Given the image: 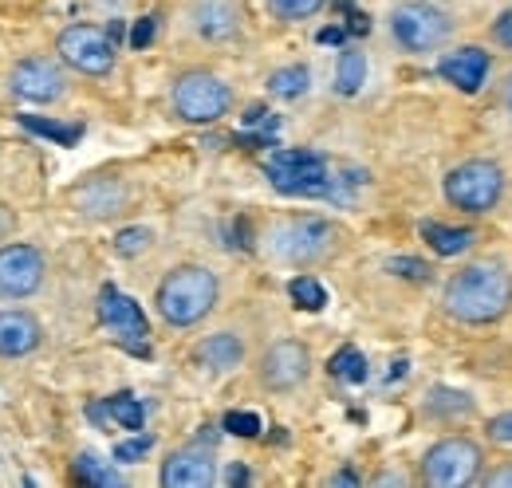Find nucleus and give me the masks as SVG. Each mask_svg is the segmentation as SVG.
Segmentation results:
<instances>
[{
    "label": "nucleus",
    "instance_id": "aec40b11",
    "mask_svg": "<svg viewBox=\"0 0 512 488\" xmlns=\"http://www.w3.org/2000/svg\"><path fill=\"white\" fill-rule=\"evenodd\" d=\"M367 83V56L359 48H343L335 63V91L339 95H359V87Z\"/></svg>",
    "mask_w": 512,
    "mask_h": 488
},
{
    "label": "nucleus",
    "instance_id": "58836bf2",
    "mask_svg": "<svg viewBox=\"0 0 512 488\" xmlns=\"http://www.w3.org/2000/svg\"><path fill=\"white\" fill-rule=\"evenodd\" d=\"M225 481H229V485H249V469H241V465H233Z\"/></svg>",
    "mask_w": 512,
    "mask_h": 488
},
{
    "label": "nucleus",
    "instance_id": "473e14b6",
    "mask_svg": "<svg viewBox=\"0 0 512 488\" xmlns=\"http://www.w3.org/2000/svg\"><path fill=\"white\" fill-rule=\"evenodd\" d=\"M225 429L237 433V437H256V433H260V418L237 410V414H225Z\"/></svg>",
    "mask_w": 512,
    "mask_h": 488
},
{
    "label": "nucleus",
    "instance_id": "9d476101",
    "mask_svg": "<svg viewBox=\"0 0 512 488\" xmlns=\"http://www.w3.org/2000/svg\"><path fill=\"white\" fill-rule=\"evenodd\" d=\"M308 374H312V351H308L304 343H296V339L272 343V347L264 351V359H260V382H264V390H272V394L300 390V386L308 382Z\"/></svg>",
    "mask_w": 512,
    "mask_h": 488
},
{
    "label": "nucleus",
    "instance_id": "b1692460",
    "mask_svg": "<svg viewBox=\"0 0 512 488\" xmlns=\"http://www.w3.org/2000/svg\"><path fill=\"white\" fill-rule=\"evenodd\" d=\"M426 414H434V418H469L473 414V398L469 394H461V390H434L430 394V402H426Z\"/></svg>",
    "mask_w": 512,
    "mask_h": 488
},
{
    "label": "nucleus",
    "instance_id": "a19ab883",
    "mask_svg": "<svg viewBox=\"0 0 512 488\" xmlns=\"http://www.w3.org/2000/svg\"><path fill=\"white\" fill-rule=\"evenodd\" d=\"M331 485H359V477H355V473H335Z\"/></svg>",
    "mask_w": 512,
    "mask_h": 488
},
{
    "label": "nucleus",
    "instance_id": "39448f33",
    "mask_svg": "<svg viewBox=\"0 0 512 488\" xmlns=\"http://www.w3.org/2000/svg\"><path fill=\"white\" fill-rule=\"evenodd\" d=\"M442 197L469 217H485L505 197V170L489 158H469L442 178Z\"/></svg>",
    "mask_w": 512,
    "mask_h": 488
},
{
    "label": "nucleus",
    "instance_id": "37998d69",
    "mask_svg": "<svg viewBox=\"0 0 512 488\" xmlns=\"http://www.w3.org/2000/svg\"><path fill=\"white\" fill-rule=\"evenodd\" d=\"M375 485H402V477H394V473H386V477H379Z\"/></svg>",
    "mask_w": 512,
    "mask_h": 488
},
{
    "label": "nucleus",
    "instance_id": "6e6552de",
    "mask_svg": "<svg viewBox=\"0 0 512 488\" xmlns=\"http://www.w3.org/2000/svg\"><path fill=\"white\" fill-rule=\"evenodd\" d=\"M264 174L288 197H335V178L316 150H276Z\"/></svg>",
    "mask_w": 512,
    "mask_h": 488
},
{
    "label": "nucleus",
    "instance_id": "c756f323",
    "mask_svg": "<svg viewBox=\"0 0 512 488\" xmlns=\"http://www.w3.org/2000/svg\"><path fill=\"white\" fill-rule=\"evenodd\" d=\"M154 241V233L150 229H142V225H134V229H123L119 237H115V252L119 256H138V252H146Z\"/></svg>",
    "mask_w": 512,
    "mask_h": 488
},
{
    "label": "nucleus",
    "instance_id": "423d86ee",
    "mask_svg": "<svg viewBox=\"0 0 512 488\" xmlns=\"http://www.w3.org/2000/svg\"><path fill=\"white\" fill-rule=\"evenodd\" d=\"M449 36H453L449 12L430 0H402L390 8V40L410 56H430L446 48Z\"/></svg>",
    "mask_w": 512,
    "mask_h": 488
},
{
    "label": "nucleus",
    "instance_id": "e433bc0d",
    "mask_svg": "<svg viewBox=\"0 0 512 488\" xmlns=\"http://www.w3.org/2000/svg\"><path fill=\"white\" fill-rule=\"evenodd\" d=\"M493 36H497L501 44H509V48H512V12H505V16L497 20V28H493Z\"/></svg>",
    "mask_w": 512,
    "mask_h": 488
},
{
    "label": "nucleus",
    "instance_id": "20e7f679",
    "mask_svg": "<svg viewBox=\"0 0 512 488\" xmlns=\"http://www.w3.org/2000/svg\"><path fill=\"white\" fill-rule=\"evenodd\" d=\"M481 473H485V449L465 437V433H453L442 437L426 449L422 465H418V481L426 488H465V485H481Z\"/></svg>",
    "mask_w": 512,
    "mask_h": 488
},
{
    "label": "nucleus",
    "instance_id": "f257e3e1",
    "mask_svg": "<svg viewBox=\"0 0 512 488\" xmlns=\"http://www.w3.org/2000/svg\"><path fill=\"white\" fill-rule=\"evenodd\" d=\"M442 311L461 327H493L512 311V272L501 260H473L442 288Z\"/></svg>",
    "mask_w": 512,
    "mask_h": 488
},
{
    "label": "nucleus",
    "instance_id": "dca6fc26",
    "mask_svg": "<svg viewBox=\"0 0 512 488\" xmlns=\"http://www.w3.org/2000/svg\"><path fill=\"white\" fill-rule=\"evenodd\" d=\"M71 201H75V209L83 213V217H91V221H111V217H119L123 209H127L130 201V189L123 178H87L83 185H75L71 189Z\"/></svg>",
    "mask_w": 512,
    "mask_h": 488
},
{
    "label": "nucleus",
    "instance_id": "f03ea898",
    "mask_svg": "<svg viewBox=\"0 0 512 488\" xmlns=\"http://www.w3.org/2000/svg\"><path fill=\"white\" fill-rule=\"evenodd\" d=\"M217 296H221V284L205 264H182L162 276L154 307L170 327H197L217 307Z\"/></svg>",
    "mask_w": 512,
    "mask_h": 488
},
{
    "label": "nucleus",
    "instance_id": "cd10ccee",
    "mask_svg": "<svg viewBox=\"0 0 512 488\" xmlns=\"http://www.w3.org/2000/svg\"><path fill=\"white\" fill-rule=\"evenodd\" d=\"M107 414L119 422L123 429H142V406H138V398H130V394H115V398H107Z\"/></svg>",
    "mask_w": 512,
    "mask_h": 488
},
{
    "label": "nucleus",
    "instance_id": "9b49d317",
    "mask_svg": "<svg viewBox=\"0 0 512 488\" xmlns=\"http://www.w3.org/2000/svg\"><path fill=\"white\" fill-rule=\"evenodd\" d=\"M44 284V252L36 244H4L0 248V296L28 300Z\"/></svg>",
    "mask_w": 512,
    "mask_h": 488
},
{
    "label": "nucleus",
    "instance_id": "72a5a7b5",
    "mask_svg": "<svg viewBox=\"0 0 512 488\" xmlns=\"http://www.w3.org/2000/svg\"><path fill=\"white\" fill-rule=\"evenodd\" d=\"M481 485L485 488H512V461L493 465L489 473H481Z\"/></svg>",
    "mask_w": 512,
    "mask_h": 488
},
{
    "label": "nucleus",
    "instance_id": "ea45409f",
    "mask_svg": "<svg viewBox=\"0 0 512 488\" xmlns=\"http://www.w3.org/2000/svg\"><path fill=\"white\" fill-rule=\"evenodd\" d=\"M343 40V32L339 28H327V32H320V44H339Z\"/></svg>",
    "mask_w": 512,
    "mask_h": 488
},
{
    "label": "nucleus",
    "instance_id": "2f4dec72",
    "mask_svg": "<svg viewBox=\"0 0 512 488\" xmlns=\"http://www.w3.org/2000/svg\"><path fill=\"white\" fill-rule=\"evenodd\" d=\"M386 268L394 276H406V280H426V272H430L422 260H410V256H394V260H386Z\"/></svg>",
    "mask_w": 512,
    "mask_h": 488
},
{
    "label": "nucleus",
    "instance_id": "6ab92c4d",
    "mask_svg": "<svg viewBox=\"0 0 512 488\" xmlns=\"http://www.w3.org/2000/svg\"><path fill=\"white\" fill-rule=\"evenodd\" d=\"M245 359V343L233 335V331H217V335H205L197 347H193V363H201L205 370H233Z\"/></svg>",
    "mask_w": 512,
    "mask_h": 488
},
{
    "label": "nucleus",
    "instance_id": "7ed1b4c3",
    "mask_svg": "<svg viewBox=\"0 0 512 488\" xmlns=\"http://www.w3.org/2000/svg\"><path fill=\"white\" fill-rule=\"evenodd\" d=\"M339 248V229L335 221L316 217V213H300V217H284L276 225L264 229V252L280 264L292 268H308L320 264Z\"/></svg>",
    "mask_w": 512,
    "mask_h": 488
},
{
    "label": "nucleus",
    "instance_id": "4c0bfd02",
    "mask_svg": "<svg viewBox=\"0 0 512 488\" xmlns=\"http://www.w3.org/2000/svg\"><path fill=\"white\" fill-rule=\"evenodd\" d=\"M497 95H501V107H505V111L512 115V71H505V79H501Z\"/></svg>",
    "mask_w": 512,
    "mask_h": 488
},
{
    "label": "nucleus",
    "instance_id": "f3484780",
    "mask_svg": "<svg viewBox=\"0 0 512 488\" xmlns=\"http://www.w3.org/2000/svg\"><path fill=\"white\" fill-rule=\"evenodd\" d=\"M489 52H481V48H457V52H446L442 60H438V75L446 79L449 87H457V91H465V95H477L481 87H485V79H489Z\"/></svg>",
    "mask_w": 512,
    "mask_h": 488
},
{
    "label": "nucleus",
    "instance_id": "bb28decb",
    "mask_svg": "<svg viewBox=\"0 0 512 488\" xmlns=\"http://www.w3.org/2000/svg\"><path fill=\"white\" fill-rule=\"evenodd\" d=\"M20 122H24L32 134H44V138H52V142H60V146H75L79 134H83V126H60V122L36 119V115H20Z\"/></svg>",
    "mask_w": 512,
    "mask_h": 488
},
{
    "label": "nucleus",
    "instance_id": "79ce46f5",
    "mask_svg": "<svg viewBox=\"0 0 512 488\" xmlns=\"http://www.w3.org/2000/svg\"><path fill=\"white\" fill-rule=\"evenodd\" d=\"M8 229H12V217H8V209L0 205V237H8Z\"/></svg>",
    "mask_w": 512,
    "mask_h": 488
},
{
    "label": "nucleus",
    "instance_id": "7c9ffc66",
    "mask_svg": "<svg viewBox=\"0 0 512 488\" xmlns=\"http://www.w3.org/2000/svg\"><path fill=\"white\" fill-rule=\"evenodd\" d=\"M150 445H154V437H130V441H123V445H115V461L130 465V461L146 457V453H150Z\"/></svg>",
    "mask_w": 512,
    "mask_h": 488
},
{
    "label": "nucleus",
    "instance_id": "c85d7f7f",
    "mask_svg": "<svg viewBox=\"0 0 512 488\" xmlns=\"http://www.w3.org/2000/svg\"><path fill=\"white\" fill-rule=\"evenodd\" d=\"M327 0H268V12L276 20H308L316 16Z\"/></svg>",
    "mask_w": 512,
    "mask_h": 488
},
{
    "label": "nucleus",
    "instance_id": "4468645a",
    "mask_svg": "<svg viewBox=\"0 0 512 488\" xmlns=\"http://www.w3.org/2000/svg\"><path fill=\"white\" fill-rule=\"evenodd\" d=\"M158 481L166 488H209L217 481V461H213V449L193 441L174 449L166 461H162V473Z\"/></svg>",
    "mask_w": 512,
    "mask_h": 488
},
{
    "label": "nucleus",
    "instance_id": "393cba45",
    "mask_svg": "<svg viewBox=\"0 0 512 488\" xmlns=\"http://www.w3.org/2000/svg\"><path fill=\"white\" fill-rule=\"evenodd\" d=\"M327 370H331L335 378L351 382V386L367 382V359H363L355 347H343V351H335V355H331V363H327Z\"/></svg>",
    "mask_w": 512,
    "mask_h": 488
},
{
    "label": "nucleus",
    "instance_id": "f8f14e48",
    "mask_svg": "<svg viewBox=\"0 0 512 488\" xmlns=\"http://www.w3.org/2000/svg\"><path fill=\"white\" fill-rule=\"evenodd\" d=\"M8 87H12V95H20L24 103H56V99H64L67 75L60 71L56 60L28 56V60H20L12 67Z\"/></svg>",
    "mask_w": 512,
    "mask_h": 488
},
{
    "label": "nucleus",
    "instance_id": "a878e982",
    "mask_svg": "<svg viewBox=\"0 0 512 488\" xmlns=\"http://www.w3.org/2000/svg\"><path fill=\"white\" fill-rule=\"evenodd\" d=\"M288 296H292V304L304 307V311H320L327 304V292H323V284L316 276H296L288 284Z\"/></svg>",
    "mask_w": 512,
    "mask_h": 488
},
{
    "label": "nucleus",
    "instance_id": "2eb2a0df",
    "mask_svg": "<svg viewBox=\"0 0 512 488\" xmlns=\"http://www.w3.org/2000/svg\"><path fill=\"white\" fill-rule=\"evenodd\" d=\"M190 28L205 44H229L245 28V8L241 0H193Z\"/></svg>",
    "mask_w": 512,
    "mask_h": 488
},
{
    "label": "nucleus",
    "instance_id": "a211bd4d",
    "mask_svg": "<svg viewBox=\"0 0 512 488\" xmlns=\"http://www.w3.org/2000/svg\"><path fill=\"white\" fill-rule=\"evenodd\" d=\"M40 339L44 331L32 311H20V307L0 311V359H24L40 347Z\"/></svg>",
    "mask_w": 512,
    "mask_h": 488
},
{
    "label": "nucleus",
    "instance_id": "ddd939ff",
    "mask_svg": "<svg viewBox=\"0 0 512 488\" xmlns=\"http://www.w3.org/2000/svg\"><path fill=\"white\" fill-rule=\"evenodd\" d=\"M99 319L107 323V331H111L127 351H134V355H146V351H150V347H146V335H150L146 315H142V307L134 304L130 296L115 292V288H103V296H99Z\"/></svg>",
    "mask_w": 512,
    "mask_h": 488
},
{
    "label": "nucleus",
    "instance_id": "1a4fd4ad",
    "mask_svg": "<svg viewBox=\"0 0 512 488\" xmlns=\"http://www.w3.org/2000/svg\"><path fill=\"white\" fill-rule=\"evenodd\" d=\"M56 52L79 75H95L99 79V75H107L115 67V44L95 24H71V28H64L60 40H56Z\"/></svg>",
    "mask_w": 512,
    "mask_h": 488
},
{
    "label": "nucleus",
    "instance_id": "412c9836",
    "mask_svg": "<svg viewBox=\"0 0 512 488\" xmlns=\"http://www.w3.org/2000/svg\"><path fill=\"white\" fill-rule=\"evenodd\" d=\"M308 87H312V71L304 63L276 67L268 75V95H276V99H300V95H308Z\"/></svg>",
    "mask_w": 512,
    "mask_h": 488
},
{
    "label": "nucleus",
    "instance_id": "0eeeda50",
    "mask_svg": "<svg viewBox=\"0 0 512 488\" xmlns=\"http://www.w3.org/2000/svg\"><path fill=\"white\" fill-rule=\"evenodd\" d=\"M170 107L182 122H217L221 115H229L233 107V91L225 79H217L213 71H186L174 79V91H170Z\"/></svg>",
    "mask_w": 512,
    "mask_h": 488
},
{
    "label": "nucleus",
    "instance_id": "5701e85b",
    "mask_svg": "<svg viewBox=\"0 0 512 488\" xmlns=\"http://www.w3.org/2000/svg\"><path fill=\"white\" fill-rule=\"evenodd\" d=\"M75 477L83 481V485H95V488H123V473L119 469H111L107 461H99L95 453H79L75 457Z\"/></svg>",
    "mask_w": 512,
    "mask_h": 488
},
{
    "label": "nucleus",
    "instance_id": "c9c22d12",
    "mask_svg": "<svg viewBox=\"0 0 512 488\" xmlns=\"http://www.w3.org/2000/svg\"><path fill=\"white\" fill-rule=\"evenodd\" d=\"M150 40H154V16L138 20V24H134V32H130V44H134V48H146Z\"/></svg>",
    "mask_w": 512,
    "mask_h": 488
},
{
    "label": "nucleus",
    "instance_id": "f704fd0d",
    "mask_svg": "<svg viewBox=\"0 0 512 488\" xmlns=\"http://www.w3.org/2000/svg\"><path fill=\"white\" fill-rule=\"evenodd\" d=\"M489 437L501 441V445H512V414H497V418L489 422Z\"/></svg>",
    "mask_w": 512,
    "mask_h": 488
},
{
    "label": "nucleus",
    "instance_id": "4be33fe9",
    "mask_svg": "<svg viewBox=\"0 0 512 488\" xmlns=\"http://www.w3.org/2000/svg\"><path fill=\"white\" fill-rule=\"evenodd\" d=\"M418 233L430 241L434 252H442V256H457V252H465L473 244V229H446L438 221H422Z\"/></svg>",
    "mask_w": 512,
    "mask_h": 488
}]
</instances>
